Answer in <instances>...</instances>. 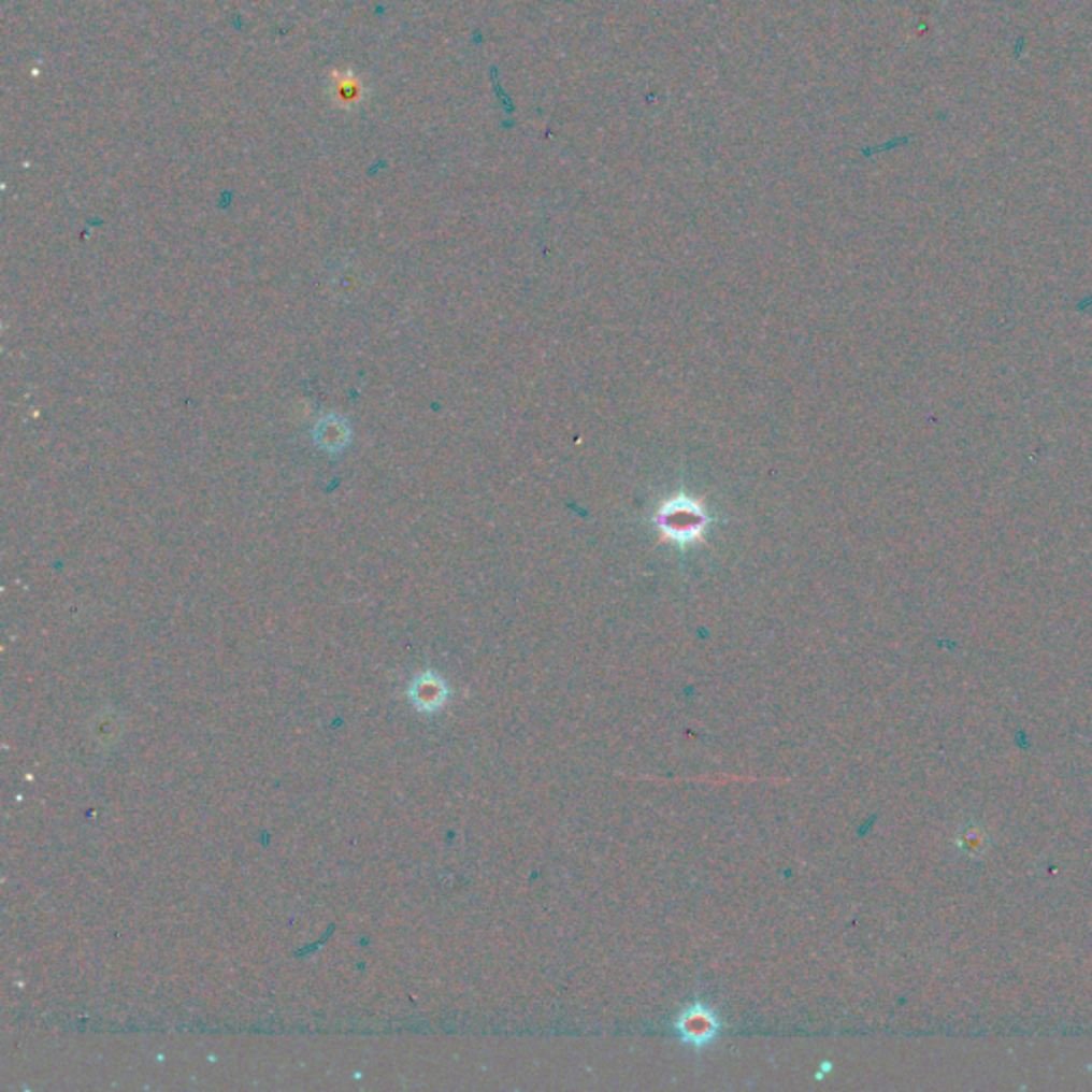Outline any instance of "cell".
<instances>
[{"instance_id":"obj_4","label":"cell","mask_w":1092,"mask_h":1092,"mask_svg":"<svg viewBox=\"0 0 1092 1092\" xmlns=\"http://www.w3.org/2000/svg\"><path fill=\"white\" fill-rule=\"evenodd\" d=\"M363 90H365V86L361 84V80L355 73L346 71V73H335L333 75L331 99H333V103L337 107H342V110H355L363 101Z\"/></svg>"},{"instance_id":"obj_2","label":"cell","mask_w":1092,"mask_h":1092,"mask_svg":"<svg viewBox=\"0 0 1092 1092\" xmlns=\"http://www.w3.org/2000/svg\"><path fill=\"white\" fill-rule=\"evenodd\" d=\"M725 1026L723 1016L710 1003L700 998L685 1003L671 1022L673 1035L693 1054L710 1050L725 1033Z\"/></svg>"},{"instance_id":"obj_3","label":"cell","mask_w":1092,"mask_h":1092,"mask_svg":"<svg viewBox=\"0 0 1092 1092\" xmlns=\"http://www.w3.org/2000/svg\"><path fill=\"white\" fill-rule=\"evenodd\" d=\"M448 695H450L448 685L442 677H437L433 673L420 675L410 689L412 704L420 713H437L448 702Z\"/></svg>"},{"instance_id":"obj_1","label":"cell","mask_w":1092,"mask_h":1092,"mask_svg":"<svg viewBox=\"0 0 1092 1092\" xmlns=\"http://www.w3.org/2000/svg\"><path fill=\"white\" fill-rule=\"evenodd\" d=\"M715 521V515L700 500L685 491L662 500L649 517L656 534H660V538L669 545L677 546L681 552L700 545Z\"/></svg>"}]
</instances>
